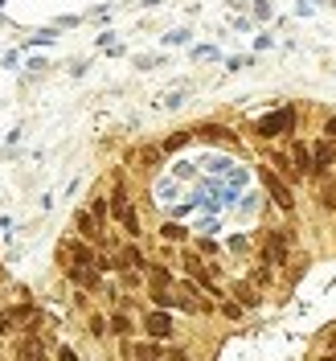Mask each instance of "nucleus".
Masks as SVG:
<instances>
[{
  "label": "nucleus",
  "mask_w": 336,
  "mask_h": 361,
  "mask_svg": "<svg viewBox=\"0 0 336 361\" xmlns=\"http://www.w3.org/2000/svg\"><path fill=\"white\" fill-rule=\"evenodd\" d=\"M144 4H148V8H156V4H164V0H144Z\"/></svg>",
  "instance_id": "a19ab883"
},
{
  "label": "nucleus",
  "mask_w": 336,
  "mask_h": 361,
  "mask_svg": "<svg viewBox=\"0 0 336 361\" xmlns=\"http://www.w3.org/2000/svg\"><path fill=\"white\" fill-rule=\"evenodd\" d=\"M247 66H254V58H225V74H238Z\"/></svg>",
  "instance_id": "2f4dec72"
},
{
  "label": "nucleus",
  "mask_w": 336,
  "mask_h": 361,
  "mask_svg": "<svg viewBox=\"0 0 336 361\" xmlns=\"http://www.w3.org/2000/svg\"><path fill=\"white\" fill-rule=\"evenodd\" d=\"M250 17H254V21H270V17H275L270 0H254V4H250Z\"/></svg>",
  "instance_id": "cd10ccee"
},
{
  "label": "nucleus",
  "mask_w": 336,
  "mask_h": 361,
  "mask_svg": "<svg viewBox=\"0 0 336 361\" xmlns=\"http://www.w3.org/2000/svg\"><path fill=\"white\" fill-rule=\"evenodd\" d=\"M189 247L197 250V255H205V259H222L225 255V243H218V234H193Z\"/></svg>",
  "instance_id": "ddd939ff"
},
{
  "label": "nucleus",
  "mask_w": 336,
  "mask_h": 361,
  "mask_svg": "<svg viewBox=\"0 0 336 361\" xmlns=\"http://www.w3.org/2000/svg\"><path fill=\"white\" fill-rule=\"evenodd\" d=\"M99 45H103V49H107V45H115V33H111V29H103V33H99Z\"/></svg>",
  "instance_id": "4c0bfd02"
},
{
  "label": "nucleus",
  "mask_w": 336,
  "mask_h": 361,
  "mask_svg": "<svg viewBox=\"0 0 336 361\" xmlns=\"http://www.w3.org/2000/svg\"><path fill=\"white\" fill-rule=\"evenodd\" d=\"M193 234H222V218H218V214H205V218H197Z\"/></svg>",
  "instance_id": "393cba45"
},
{
  "label": "nucleus",
  "mask_w": 336,
  "mask_h": 361,
  "mask_svg": "<svg viewBox=\"0 0 336 361\" xmlns=\"http://www.w3.org/2000/svg\"><path fill=\"white\" fill-rule=\"evenodd\" d=\"M189 29H173V33H164V45H189Z\"/></svg>",
  "instance_id": "7c9ffc66"
},
{
  "label": "nucleus",
  "mask_w": 336,
  "mask_h": 361,
  "mask_svg": "<svg viewBox=\"0 0 336 361\" xmlns=\"http://www.w3.org/2000/svg\"><path fill=\"white\" fill-rule=\"evenodd\" d=\"M193 140H197V144H205V148H230V152H247L242 135L234 132L230 123H218V119H201V123H193Z\"/></svg>",
  "instance_id": "20e7f679"
},
{
  "label": "nucleus",
  "mask_w": 336,
  "mask_h": 361,
  "mask_svg": "<svg viewBox=\"0 0 336 361\" xmlns=\"http://www.w3.org/2000/svg\"><path fill=\"white\" fill-rule=\"evenodd\" d=\"M218 316H222V320H230V324H238V320H247V308H242V304H238V300H234V295L225 292L222 300H218Z\"/></svg>",
  "instance_id": "6ab92c4d"
},
{
  "label": "nucleus",
  "mask_w": 336,
  "mask_h": 361,
  "mask_svg": "<svg viewBox=\"0 0 336 361\" xmlns=\"http://www.w3.org/2000/svg\"><path fill=\"white\" fill-rule=\"evenodd\" d=\"M119 164H127L139 180H152L168 164V157H164V148H160V140H139V144H132L127 152H123V160Z\"/></svg>",
  "instance_id": "f03ea898"
},
{
  "label": "nucleus",
  "mask_w": 336,
  "mask_h": 361,
  "mask_svg": "<svg viewBox=\"0 0 336 361\" xmlns=\"http://www.w3.org/2000/svg\"><path fill=\"white\" fill-rule=\"evenodd\" d=\"M94 308V292H82V288H70V312L74 316H87Z\"/></svg>",
  "instance_id": "412c9836"
},
{
  "label": "nucleus",
  "mask_w": 336,
  "mask_h": 361,
  "mask_svg": "<svg viewBox=\"0 0 336 361\" xmlns=\"http://www.w3.org/2000/svg\"><path fill=\"white\" fill-rule=\"evenodd\" d=\"M144 300H148L152 308H168V312H177V292H173V288H144Z\"/></svg>",
  "instance_id": "a211bd4d"
},
{
  "label": "nucleus",
  "mask_w": 336,
  "mask_h": 361,
  "mask_svg": "<svg viewBox=\"0 0 336 361\" xmlns=\"http://www.w3.org/2000/svg\"><path fill=\"white\" fill-rule=\"evenodd\" d=\"M270 45H275V37H270V33H259V37H254V49H270Z\"/></svg>",
  "instance_id": "c9c22d12"
},
{
  "label": "nucleus",
  "mask_w": 336,
  "mask_h": 361,
  "mask_svg": "<svg viewBox=\"0 0 336 361\" xmlns=\"http://www.w3.org/2000/svg\"><path fill=\"white\" fill-rule=\"evenodd\" d=\"M185 99H189V87H180V90H168V94L160 99L156 107H160V111H180V107H185Z\"/></svg>",
  "instance_id": "5701e85b"
},
{
  "label": "nucleus",
  "mask_w": 336,
  "mask_h": 361,
  "mask_svg": "<svg viewBox=\"0 0 336 361\" xmlns=\"http://www.w3.org/2000/svg\"><path fill=\"white\" fill-rule=\"evenodd\" d=\"M17 337V308H13V300H4L0 304V341Z\"/></svg>",
  "instance_id": "aec40b11"
},
{
  "label": "nucleus",
  "mask_w": 336,
  "mask_h": 361,
  "mask_svg": "<svg viewBox=\"0 0 336 361\" xmlns=\"http://www.w3.org/2000/svg\"><path fill=\"white\" fill-rule=\"evenodd\" d=\"M283 148L292 152V164H295V169L308 177V169H312V144H308L304 135L295 132V135H287V140H283Z\"/></svg>",
  "instance_id": "1a4fd4ad"
},
{
  "label": "nucleus",
  "mask_w": 336,
  "mask_h": 361,
  "mask_svg": "<svg viewBox=\"0 0 336 361\" xmlns=\"http://www.w3.org/2000/svg\"><path fill=\"white\" fill-rule=\"evenodd\" d=\"M4 4H8V0H0V8H4Z\"/></svg>",
  "instance_id": "79ce46f5"
},
{
  "label": "nucleus",
  "mask_w": 336,
  "mask_h": 361,
  "mask_svg": "<svg viewBox=\"0 0 336 361\" xmlns=\"http://www.w3.org/2000/svg\"><path fill=\"white\" fill-rule=\"evenodd\" d=\"M8 300H33V288L21 279H8Z\"/></svg>",
  "instance_id": "bb28decb"
},
{
  "label": "nucleus",
  "mask_w": 336,
  "mask_h": 361,
  "mask_svg": "<svg viewBox=\"0 0 336 361\" xmlns=\"http://www.w3.org/2000/svg\"><path fill=\"white\" fill-rule=\"evenodd\" d=\"M308 144H312V169H308V185H316L324 173H332V164H336V140H328V135H316V140H308Z\"/></svg>",
  "instance_id": "423d86ee"
},
{
  "label": "nucleus",
  "mask_w": 336,
  "mask_h": 361,
  "mask_svg": "<svg viewBox=\"0 0 336 361\" xmlns=\"http://www.w3.org/2000/svg\"><path fill=\"white\" fill-rule=\"evenodd\" d=\"M148 189H152V202L156 205H173L177 202V193H180V180L177 177H160L156 173V177L148 180Z\"/></svg>",
  "instance_id": "9d476101"
},
{
  "label": "nucleus",
  "mask_w": 336,
  "mask_h": 361,
  "mask_svg": "<svg viewBox=\"0 0 336 361\" xmlns=\"http://www.w3.org/2000/svg\"><path fill=\"white\" fill-rule=\"evenodd\" d=\"M173 177H177V180H197L201 173H197V164H193V160H185L177 152V160H173Z\"/></svg>",
  "instance_id": "4be33fe9"
},
{
  "label": "nucleus",
  "mask_w": 336,
  "mask_h": 361,
  "mask_svg": "<svg viewBox=\"0 0 336 361\" xmlns=\"http://www.w3.org/2000/svg\"><path fill=\"white\" fill-rule=\"evenodd\" d=\"M250 132L259 135V140H267V144L287 140V135L299 132V107H295V103H279V107H270L267 115H259V119L250 123Z\"/></svg>",
  "instance_id": "f257e3e1"
},
{
  "label": "nucleus",
  "mask_w": 336,
  "mask_h": 361,
  "mask_svg": "<svg viewBox=\"0 0 336 361\" xmlns=\"http://www.w3.org/2000/svg\"><path fill=\"white\" fill-rule=\"evenodd\" d=\"M259 180H263V189H267V202L270 209H279L283 218H295V209H299V197H295V185L279 177L270 164H259Z\"/></svg>",
  "instance_id": "7ed1b4c3"
},
{
  "label": "nucleus",
  "mask_w": 336,
  "mask_h": 361,
  "mask_svg": "<svg viewBox=\"0 0 336 361\" xmlns=\"http://www.w3.org/2000/svg\"><path fill=\"white\" fill-rule=\"evenodd\" d=\"M29 70H33V74H42V70H49V62H45V58H29Z\"/></svg>",
  "instance_id": "e433bc0d"
},
{
  "label": "nucleus",
  "mask_w": 336,
  "mask_h": 361,
  "mask_svg": "<svg viewBox=\"0 0 336 361\" xmlns=\"http://www.w3.org/2000/svg\"><path fill=\"white\" fill-rule=\"evenodd\" d=\"M193 58L197 62H218L222 54H218V45H193Z\"/></svg>",
  "instance_id": "c756f323"
},
{
  "label": "nucleus",
  "mask_w": 336,
  "mask_h": 361,
  "mask_svg": "<svg viewBox=\"0 0 336 361\" xmlns=\"http://www.w3.org/2000/svg\"><path fill=\"white\" fill-rule=\"evenodd\" d=\"M54 42H58V29L49 25V29H37V33L25 42V49H42V45H54Z\"/></svg>",
  "instance_id": "b1692460"
},
{
  "label": "nucleus",
  "mask_w": 336,
  "mask_h": 361,
  "mask_svg": "<svg viewBox=\"0 0 336 361\" xmlns=\"http://www.w3.org/2000/svg\"><path fill=\"white\" fill-rule=\"evenodd\" d=\"M225 292L234 295V300H238L247 312H263V304H267V292H263V288H254L247 275H234V279H225Z\"/></svg>",
  "instance_id": "0eeeda50"
},
{
  "label": "nucleus",
  "mask_w": 336,
  "mask_h": 361,
  "mask_svg": "<svg viewBox=\"0 0 336 361\" xmlns=\"http://www.w3.org/2000/svg\"><path fill=\"white\" fill-rule=\"evenodd\" d=\"M156 238L160 243H177V247H185V243L193 238V230L180 222V218H164V222L156 226Z\"/></svg>",
  "instance_id": "9b49d317"
},
{
  "label": "nucleus",
  "mask_w": 336,
  "mask_h": 361,
  "mask_svg": "<svg viewBox=\"0 0 336 361\" xmlns=\"http://www.w3.org/2000/svg\"><path fill=\"white\" fill-rule=\"evenodd\" d=\"M189 144H197V140H193V128H177V132H168L164 140H160L164 157H177V152H185Z\"/></svg>",
  "instance_id": "f8f14e48"
},
{
  "label": "nucleus",
  "mask_w": 336,
  "mask_h": 361,
  "mask_svg": "<svg viewBox=\"0 0 336 361\" xmlns=\"http://www.w3.org/2000/svg\"><path fill=\"white\" fill-rule=\"evenodd\" d=\"M177 255H180L177 243H160V238H156V255H152V259H160V263H173V267H177Z\"/></svg>",
  "instance_id": "a878e982"
},
{
  "label": "nucleus",
  "mask_w": 336,
  "mask_h": 361,
  "mask_svg": "<svg viewBox=\"0 0 336 361\" xmlns=\"http://www.w3.org/2000/svg\"><path fill=\"white\" fill-rule=\"evenodd\" d=\"M0 62H4V70H17V66H21V54H17V49H13V54H4V58H0Z\"/></svg>",
  "instance_id": "72a5a7b5"
},
{
  "label": "nucleus",
  "mask_w": 336,
  "mask_h": 361,
  "mask_svg": "<svg viewBox=\"0 0 336 361\" xmlns=\"http://www.w3.org/2000/svg\"><path fill=\"white\" fill-rule=\"evenodd\" d=\"M0 25H4V17H0Z\"/></svg>",
  "instance_id": "37998d69"
},
{
  "label": "nucleus",
  "mask_w": 336,
  "mask_h": 361,
  "mask_svg": "<svg viewBox=\"0 0 336 361\" xmlns=\"http://www.w3.org/2000/svg\"><path fill=\"white\" fill-rule=\"evenodd\" d=\"M156 66H164V54H139L135 58V70H156Z\"/></svg>",
  "instance_id": "c85d7f7f"
},
{
  "label": "nucleus",
  "mask_w": 336,
  "mask_h": 361,
  "mask_svg": "<svg viewBox=\"0 0 336 361\" xmlns=\"http://www.w3.org/2000/svg\"><path fill=\"white\" fill-rule=\"evenodd\" d=\"M115 283H119L123 292H139L144 295V271L139 267H119L115 271Z\"/></svg>",
  "instance_id": "f3484780"
},
{
  "label": "nucleus",
  "mask_w": 336,
  "mask_h": 361,
  "mask_svg": "<svg viewBox=\"0 0 336 361\" xmlns=\"http://www.w3.org/2000/svg\"><path fill=\"white\" fill-rule=\"evenodd\" d=\"M139 333H144V337H156V341H173L180 333L177 329V312L144 304V312H139Z\"/></svg>",
  "instance_id": "39448f33"
},
{
  "label": "nucleus",
  "mask_w": 336,
  "mask_h": 361,
  "mask_svg": "<svg viewBox=\"0 0 336 361\" xmlns=\"http://www.w3.org/2000/svg\"><path fill=\"white\" fill-rule=\"evenodd\" d=\"M320 135L336 140V115H324V123H320Z\"/></svg>",
  "instance_id": "473e14b6"
},
{
  "label": "nucleus",
  "mask_w": 336,
  "mask_h": 361,
  "mask_svg": "<svg viewBox=\"0 0 336 361\" xmlns=\"http://www.w3.org/2000/svg\"><path fill=\"white\" fill-rule=\"evenodd\" d=\"M234 29L238 33H250V17H234Z\"/></svg>",
  "instance_id": "ea45409f"
},
{
  "label": "nucleus",
  "mask_w": 336,
  "mask_h": 361,
  "mask_svg": "<svg viewBox=\"0 0 336 361\" xmlns=\"http://www.w3.org/2000/svg\"><path fill=\"white\" fill-rule=\"evenodd\" d=\"M82 324H87L90 341H111V333H107V312H103V308H90V312L82 316Z\"/></svg>",
  "instance_id": "2eb2a0df"
},
{
  "label": "nucleus",
  "mask_w": 336,
  "mask_h": 361,
  "mask_svg": "<svg viewBox=\"0 0 336 361\" xmlns=\"http://www.w3.org/2000/svg\"><path fill=\"white\" fill-rule=\"evenodd\" d=\"M225 255H230V259H250V255H254V234H242V230L230 234V238H225Z\"/></svg>",
  "instance_id": "dca6fc26"
},
{
  "label": "nucleus",
  "mask_w": 336,
  "mask_h": 361,
  "mask_svg": "<svg viewBox=\"0 0 336 361\" xmlns=\"http://www.w3.org/2000/svg\"><path fill=\"white\" fill-rule=\"evenodd\" d=\"M87 209L99 218V222L107 226L111 222V202H107V185H99V189H90V197H87Z\"/></svg>",
  "instance_id": "4468645a"
},
{
  "label": "nucleus",
  "mask_w": 336,
  "mask_h": 361,
  "mask_svg": "<svg viewBox=\"0 0 336 361\" xmlns=\"http://www.w3.org/2000/svg\"><path fill=\"white\" fill-rule=\"evenodd\" d=\"M87 70H90V62H74V66H70V74H74V78H82Z\"/></svg>",
  "instance_id": "58836bf2"
},
{
  "label": "nucleus",
  "mask_w": 336,
  "mask_h": 361,
  "mask_svg": "<svg viewBox=\"0 0 336 361\" xmlns=\"http://www.w3.org/2000/svg\"><path fill=\"white\" fill-rule=\"evenodd\" d=\"M107 333L111 341H127L139 333V316L127 312V308H107Z\"/></svg>",
  "instance_id": "6e6552de"
},
{
  "label": "nucleus",
  "mask_w": 336,
  "mask_h": 361,
  "mask_svg": "<svg viewBox=\"0 0 336 361\" xmlns=\"http://www.w3.org/2000/svg\"><path fill=\"white\" fill-rule=\"evenodd\" d=\"M74 25H82V17H58L54 29H74Z\"/></svg>",
  "instance_id": "f704fd0d"
}]
</instances>
